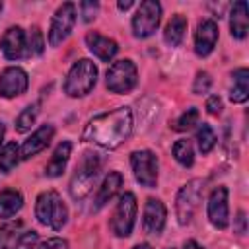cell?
I'll return each instance as SVG.
<instances>
[{"instance_id": "9a60e30c", "label": "cell", "mask_w": 249, "mask_h": 249, "mask_svg": "<svg viewBox=\"0 0 249 249\" xmlns=\"http://www.w3.org/2000/svg\"><path fill=\"white\" fill-rule=\"evenodd\" d=\"M218 43V23L214 19H202L195 31V53L208 56Z\"/></svg>"}, {"instance_id": "4316f807", "label": "cell", "mask_w": 249, "mask_h": 249, "mask_svg": "<svg viewBox=\"0 0 249 249\" xmlns=\"http://www.w3.org/2000/svg\"><path fill=\"white\" fill-rule=\"evenodd\" d=\"M37 117H39V103L35 101V103H29L25 109H21V113L16 119V130L18 132H27L35 124Z\"/></svg>"}, {"instance_id": "277c9868", "label": "cell", "mask_w": 249, "mask_h": 249, "mask_svg": "<svg viewBox=\"0 0 249 249\" xmlns=\"http://www.w3.org/2000/svg\"><path fill=\"white\" fill-rule=\"evenodd\" d=\"M97 84V66L89 58L76 60L66 78H64V93L68 97H84L88 95Z\"/></svg>"}, {"instance_id": "4dcf8cb0", "label": "cell", "mask_w": 249, "mask_h": 249, "mask_svg": "<svg viewBox=\"0 0 249 249\" xmlns=\"http://www.w3.org/2000/svg\"><path fill=\"white\" fill-rule=\"evenodd\" d=\"M210 86H212V78H210V74H208L206 70H200V72H196V76H195V82H193V93H196V95L208 93Z\"/></svg>"}, {"instance_id": "d590c367", "label": "cell", "mask_w": 249, "mask_h": 249, "mask_svg": "<svg viewBox=\"0 0 249 249\" xmlns=\"http://www.w3.org/2000/svg\"><path fill=\"white\" fill-rule=\"evenodd\" d=\"M237 224H239L237 233H245V212H243V210L237 212Z\"/></svg>"}, {"instance_id": "8992f818", "label": "cell", "mask_w": 249, "mask_h": 249, "mask_svg": "<svg viewBox=\"0 0 249 249\" xmlns=\"http://www.w3.org/2000/svg\"><path fill=\"white\" fill-rule=\"evenodd\" d=\"M138 84V68L130 58H121L107 68L105 86L111 93H128Z\"/></svg>"}, {"instance_id": "836d02e7", "label": "cell", "mask_w": 249, "mask_h": 249, "mask_svg": "<svg viewBox=\"0 0 249 249\" xmlns=\"http://www.w3.org/2000/svg\"><path fill=\"white\" fill-rule=\"evenodd\" d=\"M39 249H68V241L62 237H49V239L41 241Z\"/></svg>"}, {"instance_id": "7c38bea8", "label": "cell", "mask_w": 249, "mask_h": 249, "mask_svg": "<svg viewBox=\"0 0 249 249\" xmlns=\"http://www.w3.org/2000/svg\"><path fill=\"white\" fill-rule=\"evenodd\" d=\"M0 51L8 60H21V58L29 56L27 33L19 25L8 27L0 39Z\"/></svg>"}, {"instance_id": "ac0fdd59", "label": "cell", "mask_w": 249, "mask_h": 249, "mask_svg": "<svg viewBox=\"0 0 249 249\" xmlns=\"http://www.w3.org/2000/svg\"><path fill=\"white\" fill-rule=\"evenodd\" d=\"M121 187H123V175L119 173V171H109L107 175H105V179H103V183H101V187H99V191H97V195H95V202H93V212H97V210H101L119 191H121Z\"/></svg>"}, {"instance_id": "e575fe53", "label": "cell", "mask_w": 249, "mask_h": 249, "mask_svg": "<svg viewBox=\"0 0 249 249\" xmlns=\"http://www.w3.org/2000/svg\"><path fill=\"white\" fill-rule=\"evenodd\" d=\"M222 109H224V103H222V97L220 95H210L206 99V111L210 115H220Z\"/></svg>"}, {"instance_id": "f1b7e54d", "label": "cell", "mask_w": 249, "mask_h": 249, "mask_svg": "<svg viewBox=\"0 0 249 249\" xmlns=\"http://www.w3.org/2000/svg\"><path fill=\"white\" fill-rule=\"evenodd\" d=\"M196 123H198V109H196V107H189L185 113H181V115L171 123V128L177 130V132H185V130L193 128Z\"/></svg>"}, {"instance_id": "8fae6325", "label": "cell", "mask_w": 249, "mask_h": 249, "mask_svg": "<svg viewBox=\"0 0 249 249\" xmlns=\"http://www.w3.org/2000/svg\"><path fill=\"white\" fill-rule=\"evenodd\" d=\"M206 216L208 222L218 228V230H226L230 224V208H228V189L224 185L214 187L208 202H206Z\"/></svg>"}, {"instance_id": "d4e9b609", "label": "cell", "mask_w": 249, "mask_h": 249, "mask_svg": "<svg viewBox=\"0 0 249 249\" xmlns=\"http://www.w3.org/2000/svg\"><path fill=\"white\" fill-rule=\"evenodd\" d=\"M171 154H173V158H175L183 167H191V165L195 163V150H193L191 140H187V138L175 140V144L171 146Z\"/></svg>"}, {"instance_id": "603a6c76", "label": "cell", "mask_w": 249, "mask_h": 249, "mask_svg": "<svg viewBox=\"0 0 249 249\" xmlns=\"http://www.w3.org/2000/svg\"><path fill=\"white\" fill-rule=\"evenodd\" d=\"M185 31H187V18L183 14H175V16H171V19L165 25L163 41L169 47H179L185 39Z\"/></svg>"}, {"instance_id": "1f68e13d", "label": "cell", "mask_w": 249, "mask_h": 249, "mask_svg": "<svg viewBox=\"0 0 249 249\" xmlns=\"http://www.w3.org/2000/svg\"><path fill=\"white\" fill-rule=\"evenodd\" d=\"M99 12V2H93V0H86V2H80V14H82V19L86 23L93 21L95 16Z\"/></svg>"}, {"instance_id": "74e56055", "label": "cell", "mask_w": 249, "mask_h": 249, "mask_svg": "<svg viewBox=\"0 0 249 249\" xmlns=\"http://www.w3.org/2000/svg\"><path fill=\"white\" fill-rule=\"evenodd\" d=\"M132 4H134L132 0H126V2H119L117 6H119V10H128V8L132 6Z\"/></svg>"}, {"instance_id": "30bf717a", "label": "cell", "mask_w": 249, "mask_h": 249, "mask_svg": "<svg viewBox=\"0 0 249 249\" xmlns=\"http://www.w3.org/2000/svg\"><path fill=\"white\" fill-rule=\"evenodd\" d=\"M130 167L134 173V179L146 187L154 189L158 185V158L150 150H134L130 154Z\"/></svg>"}, {"instance_id": "b9f144b4", "label": "cell", "mask_w": 249, "mask_h": 249, "mask_svg": "<svg viewBox=\"0 0 249 249\" xmlns=\"http://www.w3.org/2000/svg\"><path fill=\"white\" fill-rule=\"evenodd\" d=\"M167 249H171V247H167Z\"/></svg>"}, {"instance_id": "83f0119b", "label": "cell", "mask_w": 249, "mask_h": 249, "mask_svg": "<svg viewBox=\"0 0 249 249\" xmlns=\"http://www.w3.org/2000/svg\"><path fill=\"white\" fill-rule=\"evenodd\" d=\"M196 144H198V150L200 154H208L214 146H216V132L212 130L210 124L202 123L196 130Z\"/></svg>"}, {"instance_id": "ba28073f", "label": "cell", "mask_w": 249, "mask_h": 249, "mask_svg": "<svg viewBox=\"0 0 249 249\" xmlns=\"http://www.w3.org/2000/svg\"><path fill=\"white\" fill-rule=\"evenodd\" d=\"M161 21V4L156 0H144L132 16V35L136 39H146L156 33Z\"/></svg>"}, {"instance_id": "3957f363", "label": "cell", "mask_w": 249, "mask_h": 249, "mask_svg": "<svg viewBox=\"0 0 249 249\" xmlns=\"http://www.w3.org/2000/svg\"><path fill=\"white\" fill-rule=\"evenodd\" d=\"M35 218L39 220V224L49 226L54 231L62 230V226L68 220V208L62 196L53 189L39 193L35 200Z\"/></svg>"}, {"instance_id": "44dd1931", "label": "cell", "mask_w": 249, "mask_h": 249, "mask_svg": "<svg viewBox=\"0 0 249 249\" xmlns=\"http://www.w3.org/2000/svg\"><path fill=\"white\" fill-rule=\"evenodd\" d=\"M247 97H249V72L245 66H241L231 72L230 99H231V103H245Z\"/></svg>"}, {"instance_id": "d6986e66", "label": "cell", "mask_w": 249, "mask_h": 249, "mask_svg": "<svg viewBox=\"0 0 249 249\" xmlns=\"http://www.w3.org/2000/svg\"><path fill=\"white\" fill-rule=\"evenodd\" d=\"M249 29V16H247V2L239 0L230 10V33L233 39H245Z\"/></svg>"}, {"instance_id": "9c48e42d", "label": "cell", "mask_w": 249, "mask_h": 249, "mask_svg": "<svg viewBox=\"0 0 249 249\" xmlns=\"http://www.w3.org/2000/svg\"><path fill=\"white\" fill-rule=\"evenodd\" d=\"M76 25V4L72 2H64L56 8L53 19H51V27H49V45L51 47H58L62 45L68 35L72 33Z\"/></svg>"}, {"instance_id": "6da1fadb", "label": "cell", "mask_w": 249, "mask_h": 249, "mask_svg": "<svg viewBox=\"0 0 249 249\" xmlns=\"http://www.w3.org/2000/svg\"><path fill=\"white\" fill-rule=\"evenodd\" d=\"M132 126H134L132 109L126 105L117 107L113 111L89 119V123L82 132V140L93 142L105 150H115L128 140V136L132 134Z\"/></svg>"}, {"instance_id": "ffe728a7", "label": "cell", "mask_w": 249, "mask_h": 249, "mask_svg": "<svg viewBox=\"0 0 249 249\" xmlns=\"http://www.w3.org/2000/svg\"><path fill=\"white\" fill-rule=\"evenodd\" d=\"M70 154H72V142L70 140H62L54 148V152H53V156H51V160H49V163L45 167V175L47 177H58V175H62V171L66 169V163H68Z\"/></svg>"}, {"instance_id": "7a4b0ae2", "label": "cell", "mask_w": 249, "mask_h": 249, "mask_svg": "<svg viewBox=\"0 0 249 249\" xmlns=\"http://www.w3.org/2000/svg\"><path fill=\"white\" fill-rule=\"evenodd\" d=\"M99 171H101L99 156L95 152H86L82 156L80 163L76 165V171H74V175L70 179V185H68L70 196L74 200H78V202L84 200L91 193V189H93V185H95V181L99 177Z\"/></svg>"}, {"instance_id": "e0dca14e", "label": "cell", "mask_w": 249, "mask_h": 249, "mask_svg": "<svg viewBox=\"0 0 249 249\" xmlns=\"http://www.w3.org/2000/svg\"><path fill=\"white\" fill-rule=\"evenodd\" d=\"M86 45H88V49H89L99 60H103V62L113 60L115 54H117V51H119V45H117L115 39L105 37V35H101V33H97V31H89V33L86 35Z\"/></svg>"}, {"instance_id": "60d3db41", "label": "cell", "mask_w": 249, "mask_h": 249, "mask_svg": "<svg viewBox=\"0 0 249 249\" xmlns=\"http://www.w3.org/2000/svg\"><path fill=\"white\" fill-rule=\"evenodd\" d=\"M2 8H4V4H2V2H0V14H2Z\"/></svg>"}, {"instance_id": "7402d4cb", "label": "cell", "mask_w": 249, "mask_h": 249, "mask_svg": "<svg viewBox=\"0 0 249 249\" xmlns=\"http://www.w3.org/2000/svg\"><path fill=\"white\" fill-rule=\"evenodd\" d=\"M23 206V196L16 189H4L0 193V220H10Z\"/></svg>"}, {"instance_id": "484cf974", "label": "cell", "mask_w": 249, "mask_h": 249, "mask_svg": "<svg viewBox=\"0 0 249 249\" xmlns=\"http://www.w3.org/2000/svg\"><path fill=\"white\" fill-rule=\"evenodd\" d=\"M19 146L16 142H6L0 150V171H12L19 161Z\"/></svg>"}, {"instance_id": "ab89813d", "label": "cell", "mask_w": 249, "mask_h": 249, "mask_svg": "<svg viewBox=\"0 0 249 249\" xmlns=\"http://www.w3.org/2000/svg\"><path fill=\"white\" fill-rule=\"evenodd\" d=\"M4 134H6V126L0 123V144H2V140H4Z\"/></svg>"}, {"instance_id": "d6a6232c", "label": "cell", "mask_w": 249, "mask_h": 249, "mask_svg": "<svg viewBox=\"0 0 249 249\" xmlns=\"http://www.w3.org/2000/svg\"><path fill=\"white\" fill-rule=\"evenodd\" d=\"M37 239H39V235H37V231H25L21 237H19V241L14 245V249H33L35 247V243H37Z\"/></svg>"}, {"instance_id": "5b68a950", "label": "cell", "mask_w": 249, "mask_h": 249, "mask_svg": "<svg viewBox=\"0 0 249 249\" xmlns=\"http://www.w3.org/2000/svg\"><path fill=\"white\" fill-rule=\"evenodd\" d=\"M202 193H204V179H198V177L187 181L179 189L175 196V216L181 226H187L193 222L195 212L198 210V204L202 200Z\"/></svg>"}, {"instance_id": "cb8c5ba5", "label": "cell", "mask_w": 249, "mask_h": 249, "mask_svg": "<svg viewBox=\"0 0 249 249\" xmlns=\"http://www.w3.org/2000/svg\"><path fill=\"white\" fill-rule=\"evenodd\" d=\"M23 222L21 220H14L8 222L0 228V249H14V245L19 241V237L23 235Z\"/></svg>"}, {"instance_id": "f35d334b", "label": "cell", "mask_w": 249, "mask_h": 249, "mask_svg": "<svg viewBox=\"0 0 249 249\" xmlns=\"http://www.w3.org/2000/svg\"><path fill=\"white\" fill-rule=\"evenodd\" d=\"M132 249H152V245H150V243H138V245H134Z\"/></svg>"}, {"instance_id": "8d00e7d4", "label": "cell", "mask_w": 249, "mask_h": 249, "mask_svg": "<svg viewBox=\"0 0 249 249\" xmlns=\"http://www.w3.org/2000/svg\"><path fill=\"white\" fill-rule=\"evenodd\" d=\"M183 249H204V247H202L200 243H196L195 239H189V241L183 245Z\"/></svg>"}, {"instance_id": "4fadbf2b", "label": "cell", "mask_w": 249, "mask_h": 249, "mask_svg": "<svg viewBox=\"0 0 249 249\" xmlns=\"http://www.w3.org/2000/svg\"><path fill=\"white\" fill-rule=\"evenodd\" d=\"M29 78L27 72L19 66H8L0 74V97L12 99L18 95H23L27 91Z\"/></svg>"}, {"instance_id": "f546056e", "label": "cell", "mask_w": 249, "mask_h": 249, "mask_svg": "<svg viewBox=\"0 0 249 249\" xmlns=\"http://www.w3.org/2000/svg\"><path fill=\"white\" fill-rule=\"evenodd\" d=\"M27 49H29V56H31V54L41 56L43 51H45V37H43V31H41L37 25H33V27L29 29V35H27Z\"/></svg>"}, {"instance_id": "5bb4252c", "label": "cell", "mask_w": 249, "mask_h": 249, "mask_svg": "<svg viewBox=\"0 0 249 249\" xmlns=\"http://www.w3.org/2000/svg\"><path fill=\"white\" fill-rule=\"evenodd\" d=\"M167 218V208L160 198H148L144 204V214H142V228L148 235H160L163 231Z\"/></svg>"}, {"instance_id": "52a82bcc", "label": "cell", "mask_w": 249, "mask_h": 249, "mask_svg": "<svg viewBox=\"0 0 249 249\" xmlns=\"http://www.w3.org/2000/svg\"><path fill=\"white\" fill-rule=\"evenodd\" d=\"M136 210H138L136 196L132 193H123L111 216V224H109L111 231L117 237H128L132 233V228L136 222Z\"/></svg>"}, {"instance_id": "2e32d148", "label": "cell", "mask_w": 249, "mask_h": 249, "mask_svg": "<svg viewBox=\"0 0 249 249\" xmlns=\"http://www.w3.org/2000/svg\"><path fill=\"white\" fill-rule=\"evenodd\" d=\"M53 136H54V126H53V124H47V123L41 124L37 130L31 132V136H29V138L23 142V146L19 148L21 158H23V160H29V158L37 156L39 152H43V150L51 144Z\"/></svg>"}]
</instances>
